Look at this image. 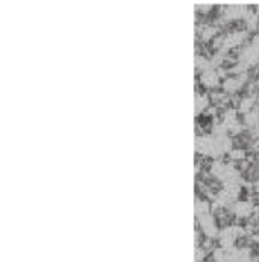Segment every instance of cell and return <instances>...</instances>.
<instances>
[{"label":"cell","instance_id":"1","mask_svg":"<svg viewBox=\"0 0 259 262\" xmlns=\"http://www.w3.org/2000/svg\"><path fill=\"white\" fill-rule=\"evenodd\" d=\"M252 258V250L247 247H215L212 250L214 262H247Z\"/></svg>","mask_w":259,"mask_h":262},{"label":"cell","instance_id":"2","mask_svg":"<svg viewBox=\"0 0 259 262\" xmlns=\"http://www.w3.org/2000/svg\"><path fill=\"white\" fill-rule=\"evenodd\" d=\"M236 62L241 64L246 70H249L250 67L256 66L259 62V34L252 38L238 53L236 56Z\"/></svg>","mask_w":259,"mask_h":262},{"label":"cell","instance_id":"3","mask_svg":"<svg viewBox=\"0 0 259 262\" xmlns=\"http://www.w3.org/2000/svg\"><path fill=\"white\" fill-rule=\"evenodd\" d=\"M247 39V31H243V29H236V31H232L223 37L217 38L214 42V47L219 49V52L223 53H227L229 50L235 49V47H240L244 44V41Z\"/></svg>","mask_w":259,"mask_h":262},{"label":"cell","instance_id":"4","mask_svg":"<svg viewBox=\"0 0 259 262\" xmlns=\"http://www.w3.org/2000/svg\"><path fill=\"white\" fill-rule=\"evenodd\" d=\"M246 235V227L240 225H227L220 229L219 244L220 247H233L240 238Z\"/></svg>","mask_w":259,"mask_h":262},{"label":"cell","instance_id":"5","mask_svg":"<svg viewBox=\"0 0 259 262\" xmlns=\"http://www.w3.org/2000/svg\"><path fill=\"white\" fill-rule=\"evenodd\" d=\"M197 223H199V229H200V232L203 233L205 238H208V239H219L220 229L217 226V219L214 217L212 212L199 217Z\"/></svg>","mask_w":259,"mask_h":262},{"label":"cell","instance_id":"6","mask_svg":"<svg viewBox=\"0 0 259 262\" xmlns=\"http://www.w3.org/2000/svg\"><path fill=\"white\" fill-rule=\"evenodd\" d=\"M238 114H240L238 113V110H235V108H227V110L224 111V114H223L220 121L224 124V127L227 129L229 134L236 135V134H240V132L243 130V121L240 120Z\"/></svg>","mask_w":259,"mask_h":262},{"label":"cell","instance_id":"7","mask_svg":"<svg viewBox=\"0 0 259 262\" xmlns=\"http://www.w3.org/2000/svg\"><path fill=\"white\" fill-rule=\"evenodd\" d=\"M230 212L238 220H247L255 214V203L252 200H236L230 206Z\"/></svg>","mask_w":259,"mask_h":262},{"label":"cell","instance_id":"8","mask_svg":"<svg viewBox=\"0 0 259 262\" xmlns=\"http://www.w3.org/2000/svg\"><path fill=\"white\" fill-rule=\"evenodd\" d=\"M249 77H247V73H243V75H233L226 77L223 80L222 88L223 91L229 96V94H235L238 91H241L244 88V85L247 83Z\"/></svg>","mask_w":259,"mask_h":262},{"label":"cell","instance_id":"9","mask_svg":"<svg viewBox=\"0 0 259 262\" xmlns=\"http://www.w3.org/2000/svg\"><path fill=\"white\" fill-rule=\"evenodd\" d=\"M200 85L205 88V90H211V91H215L219 86H222V76L217 72V69H209L206 72H203L200 75Z\"/></svg>","mask_w":259,"mask_h":262},{"label":"cell","instance_id":"10","mask_svg":"<svg viewBox=\"0 0 259 262\" xmlns=\"http://www.w3.org/2000/svg\"><path fill=\"white\" fill-rule=\"evenodd\" d=\"M249 11H250V8L244 3H233V5H227L224 8L223 17L226 20H236V18L244 20L246 15L249 14Z\"/></svg>","mask_w":259,"mask_h":262},{"label":"cell","instance_id":"11","mask_svg":"<svg viewBox=\"0 0 259 262\" xmlns=\"http://www.w3.org/2000/svg\"><path fill=\"white\" fill-rule=\"evenodd\" d=\"M256 100H258V97L256 96H244L241 100H240V103H238V113L240 114H249L252 110H255L256 108Z\"/></svg>","mask_w":259,"mask_h":262},{"label":"cell","instance_id":"12","mask_svg":"<svg viewBox=\"0 0 259 262\" xmlns=\"http://www.w3.org/2000/svg\"><path fill=\"white\" fill-rule=\"evenodd\" d=\"M196 113L202 114L203 111H206L209 108V103H211V97L206 94V93H200L197 91L196 93Z\"/></svg>","mask_w":259,"mask_h":262},{"label":"cell","instance_id":"13","mask_svg":"<svg viewBox=\"0 0 259 262\" xmlns=\"http://www.w3.org/2000/svg\"><path fill=\"white\" fill-rule=\"evenodd\" d=\"M243 124L253 130L259 127V106H256L255 110H252L250 113L243 117Z\"/></svg>","mask_w":259,"mask_h":262},{"label":"cell","instance_id":"14","mask_svg":"<svg viewBox=\"0 0 259 262\" xmlns=\"http://www.w3.org/2000/svg\"><path fill=\"white\" fill-rule=\"evenodd\" d=\"M211 212V205L208 200H203V199H197L196 203H194V214H196V219L205 215V214H209Z\"/></svg>","mask_w":259,"mask_h":262},{"label":"cell","instance_id":"15","mask_svg":"<svg viewBox=\"0 0 259 262\" xmlns=\"http://www.w3.org/2000/svg\"><path fill=\"white\" fill-rule=\"evenodd\" d=\"M212 69V64H211V59H208L206 56H202V55H197L196 56V70L199 75H202L203 72Z\"/></svg>","mask_w":259,"mask_h":262},{"label":"cell","instance_id":"16","mask_svg":"<svg viewBox=\"0 0 259 262\" xmlns=\"http://www.w3.org/2000/svg\"><path fill=\"white\" fill-rule=\"evenodd\" d=\"M244 158H246V151L243 149H232L229 151L230 162H241Z\"/></svg>","mask_w":259,"mask_h":262},{"label":"cell","instance_id":"17","mask_svg":"<svg viewBox=\"0 0 259 262\" xmlns=\"http://www.w3.org/2000/svg\"><path fill=\"white\" fill-rule=\"evenodd\" d=\"M215 34H217V28L215 26H205L202 29V39L208 41V39H211V38L214 37Z\"/></svg>","mask_w":259,"mask_h":262},{"label":"cell","instance_id":"18","mask_svg":"<svg viewBox=\"0 0 259 262\" xmlns=\"http://www.w3.org/2000/svg\"><path fill=\"white\" fill-rule=\"evenodd\" d=\"M206 259V250L202 247V246H199V247H196V255H194V262H203Z\"/></svg>","mask_w":259,"mask_h":262},{"label":"cell","instance_id":"19","mask_svg":"<svg viewBox=\"0 0 259 262\" xmlns=\"http://www.w3.org/2000/svg\"><path fill=\"white\" fill-rule=\"evenodd\" d=\"M253 135H256V138L259 140V127H256V129L253 130Z\"/></svg>","mask_w":259,"mask_h":262},{"label":"cell","instance_id":"20","mask_svg":"<svg viewBox=\"0 0 259 262\" xmlns=\"http://www.w3.org/2000/svg\"><path fill=\"white\" fill-rule=\"evenodd\" d=\"M255 189H256V191H258V192H259V179H258V181H256V184H255Z\"/></svg>","mask_w":259,"mask_h":262},{"label":"cell","instance_id":"21","mask_svg":"<svg viewBox=\"0 0 259 262\" xmlns=\"http://www.w3.org/2000/svg\"><path fill=\"white\" fill-rule=\"evenodd\" d=\"M258 230H259V229H258Z\"/></svg>","mask_w":259,"mask_h":262}]
</instances>
